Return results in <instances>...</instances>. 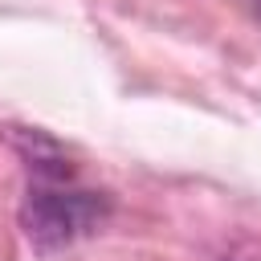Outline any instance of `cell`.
<instances>
[{
  "instance_id": "1",
  "label": "cell",
  "mask_w": 261,
  "mask_h": 261,
  "mask_svg": "<svg viewBox=\"0 0 261 261\" xmlns=\"http://www.w3.org/2000/svg\"><path fill=\"white\" fill-rule=\"evenodd\" d=\"M106 220L110 196L77 188L73 179H33L20 204V228L41 253H57L82 237H94Z\"/></svg>"
}]
</instances>
